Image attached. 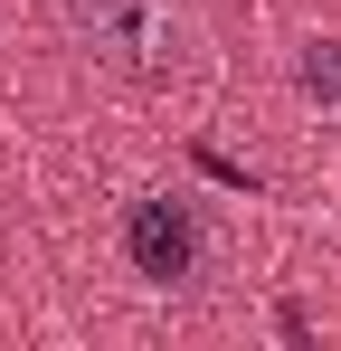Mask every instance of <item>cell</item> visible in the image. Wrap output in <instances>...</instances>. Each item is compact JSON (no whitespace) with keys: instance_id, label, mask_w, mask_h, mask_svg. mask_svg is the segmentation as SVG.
Masks as SVG:
<instances>
[{"instance_id":"6da1fadb","label":"cell","mask_w":341,"mask_h":351,"mask_svg":"<svg viewBox=\"0 0 341 351\" xmlns=\"http://www.w3.org/2000/svg\"><path fill=\"white\" fill-rule=\"evenodd\" d=\"M76 58H95L123 86H170L199 58V10L190 0H57Z\"/></svg>"},{"instance_id":"7a4b0ae2","label":"cell","mask_w":341,"mask_h":351,"mask_svg":"<svg viewBox=\"0 0 341 351\" xmlns=\"http://www.w3.org/2000/svg\"><path fill=\"white\" fill-rule=\"evenodd\" d=\"M123 256H133V276L180 285V276L199 266V219H190L180 199H133V219H123Z\"/></svg>"}]
</instances>
